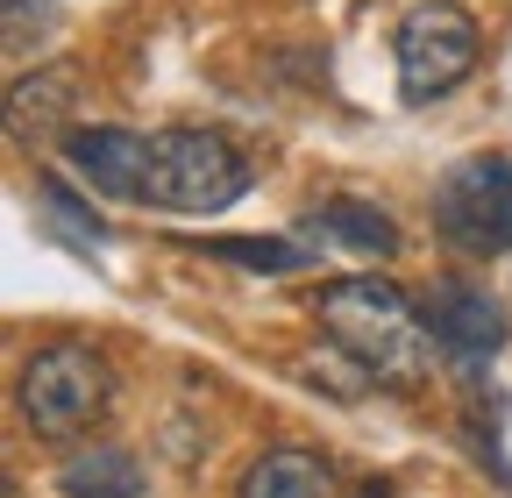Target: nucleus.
Wrapping results in <instances>:
<instances>
[{"instance_id": "nucleus-11", "label": "nucleus", "mask_w": 512, "mask_h": 498, "mask_svg": "<svg viewBox=\"0 0 512 498\" xmlns=\"http://www.w3.org/2000/svg\"><path fill=\"white\" fill-rule=\"evenodd\" d=\"M192 249H207V257H221V264H242V271H299L313 249H299V242H271V235H214V242H192Z\"/></svg>"}, {"instance_id": "nucleus-9", "label": "nucleus", "mask_w": 512, "mask_h": 498, "mask_svg": "<svg viewBox=\"0 0 512 498\" xmlns=\"http://www.w3.org/2000/svg\"><path fill=\"white\" fill-rule=\"evenodd\" d=\"M143 463L128 456V449H86L57 470V491L64 498H143Z\"/></svg>"}, {"instance_id": "nucleus-6", "label": "nucleus", "mask_w": 512, "mask_h": 498, "mask_svg": "<svg viewBox=\"0 0 512 498\" xmlns=\"http://www.w3.org/2000/svg\"><path fill=\"white\" fill-rule=\"evenodd\" d=\"M427 335H434V349L456 363V370L477 378V370L505 349V314H498V299L484 285L434 278V292H427Z\"/></svg>"}, {"instance_id": "nucleus-13", "label": "nucleus", "mask_w": 512, "mask_h": 498, "mask_svg": "<svg viewBox=\"0 0 512 498\" xmlns=\"http://www.w3.org/2000/svg\"><path fill=\"white\" fill-rule=\"evenodd\" d=\"M57 29V0H8V50L22 57L29 43H43Z\"/></svg>"}, {"instance_id": "nucleus-14", "label": "nucleus", "mask_w": 512, "mask_h": 498, "mask_svg": "<svg viewBox=\"0 0 512 498\" xmlns=\"http://www.w3.org/2000/svg\"><path fill=\"white\" fill-rule=\"evenodd\" d=\"M356 498H392V484H384V477H370V484H363Z\"/></svg>"}, {"instance_id": "nucleus-2", "label": "nucleus", "mask_w": 512, "mask_h": 498, "mask_svg": "<svg viewBox=\"0 0 512 498\" xmlns=\"http://www.w3.org/2000/svg\"><path fill=\"white\" fill-rule=\"evenodd\" d=\"M328 342H342L370 385H392V392H420L434 378V335H427V314L384 278H328L313 299Z\"/></svg>"}, {"instance_id": "nucleus-4", "label": "nucleus", "mask_w": 512, "mask_h": 498, "mask_svg": "<svg viewBox=\"0 0 512 498\" xmlns=\"http://www.w3.org/2000/svg\"><path fill=\"white\" fill-rule=\"evenodd\" d=\"M107 413V363L79 342H50L22 363V427L36 442H72Z\"/></svg>"}, {"instance_id": "nucleus-3", "label": "nucleus", "mask_w": 512, "mask_h": 498, "mask_svg": "<svg viewBox=\"0 0 512 498\" xmlns=\"http://www.w3.org/2000/svg\"><path fill=\"white\" fill-rule=\"evenodd\" d=\"M434 235L463 257H505L512 249V157H463L434 185Z\"/></svg>"}, {"instance_id": "nucleus-1", "label": "nucleus", "mask_w": 512, "mask_h": 498, "mask_svg": "<svg viewBox=\"0 0 512 498\" xmlns=\"http://www.w3.org/2000/svg\"><path fill=\"white\" fill-rule=\"evenodd\" d=\"M72 164L93 193L128 207H164V214H221L249 193V164L214 129H72L64 136Z\"/></svg>"}, {"instance_id": "nucleus-7", "label": "nucleus", "mask_w": 512, "mask_h": 498, "mask_svg": "<svg viewBox=\"0 0 512 498\" xmlns=\"http://www.w3.org/2000/svg\"><path fill=\"white\" fill-rule=\"evenodd\" d=\"M72 107H79V65H43V72H22V79H15V93H8V129H15L22 143L57 136L64 121H72Z\"/></svg>"}, {"instance_id": "nucleus-10", "label": "nucleus", "mask_w": 512, "mask_h": 498, "mask_svg": "<svg viewBox=\"0 0 512 498\" xmlns=\"http://www.w3.org/2000/svg\"><path fill=\"white\" fill-rule=\"evenodd\" d=\"M306 228H313L320 242H335V249H363V257H392V249H399V221H392V214H377V207H363V200L320 207Z\"/></svg>"}, {"instance_id": "nucleus-8", "label": "nucleus", "mask_w": 512, "mask_h": 498, "mask_svg": "<svg viewBox=\"0 0 512 498\" xmlns=\"http://www.w3.org/2000/svg\"><path fill=\"white\" fill-rule=\"evenodd\" d=\"M235 498H335V470H328V456L285 442V449H264L249 463Z\"/></svg>"}, {"instance_id": "nucleus-5", "label": "nucleus", "mask_w": 512, "mask_h": 498, "mask_svg": "<svg viewBox=\"0 0 512 498\" xmlns=\"http://www.w3.org/2000/svg\"><path fill=\"white\" fill-rule=\"evenodd\" d=\"M470 72H477V22L456 0H420L399 22V93L427 107L441 93H456Z\"/></svg>"}, {"instance_id": "nucleus-12", "label": "nucleus", "mask_w": 512, "mask_h": 498, "mask_svg": "<svg viewBox=\"0 0 512 498\" xmlns=\"http://www.w3.org/2000/svg\"><path fill=\"white\" fill-rule=\"evenodd\" d=\"M36 214H43V228H50V235H64L72 249H93V242H100V214H93V207H79L57 178H43V185H36Z\"/></svg>"}]
</instances>
